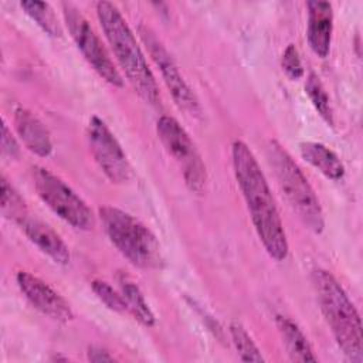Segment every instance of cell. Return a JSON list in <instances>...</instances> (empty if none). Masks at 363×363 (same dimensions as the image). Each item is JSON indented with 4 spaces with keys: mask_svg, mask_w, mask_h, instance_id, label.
Here are the masks:
<instances>
[{
    "mask_svg": "<svg viewBox=\"0 0 363 363\" xmlns=\"http://www.w3.org/2000/svg\"><path fill=\"white\" fill-rule=\"evenodd\" d=\"M230 335L231 340L235 346V350L241 360L244 362H264V356L261 354V350L250 336V333L245 330V328L238 323L233 322L230 325Z\"/></svg>",
    "mask_w": 363,
    "mask_h": 363,
    "instance_id": "obj_21",
    "label": "cell"
},
{
    "mask_svg": "<svg viewBox=\"0 0 363 363\" xmlns=\"http://www.w3.org/2000/svg\"><path fill=\"white\" fill-rule=\"evenodd\" d=\"M88 360L91 362H112L113 360V356L109 354L108 350L99 347V346H91L88 349Z\"/></svg>",
    "mask_w": 363,
    "mask_h": 363,
    "instance_id": "obj_25",
    "label": "cell"
},
{
    "mask_svg": "<svg viewBox=\"0 0 363 363\" xmlns=\"http://www.w3.org/2000/svg\"><path fill=\"white\" fill-rule=\"evenodd\" d=\"M138 33H139L143 44L146 45V48L150 54V58L159 68L160 75L170 92L174 104L179 106L180 111H183L189 116H191V118L200 116L201 108H200L199 99H197L194 91L184 81L176 61L169 54V51L163 45V43L157 38L155 31L145 24H140L138 27Z\"/></svg>",
    "mask_w": 363,
    "mask_h": 363,
    "instance_id": "obj_9",
    "label": "cell"
},
{
    "mask_svg": "<svg viewBox=\"0 0 363 363\" xmlns=\"http://www.w3.org/2000/svg\"><path fill=\"white\" fill-rule=\"evenodd\" d=\"M267 157L278 186L294 213L312 233H322L325 227L322 206L299 166L277 140H269Z\"/></svg>",
    "mask_w": 363,
    "mask_h": 363,
    "instance_id": "obj_5",
    "label": "cell"
},
{
    "mask_svg": "<svg viewBox=\"0 0 363 363\" xmlns=\"http://www.w3.org/2000/svg\"><path fill=\"white\" fill-rule=\"evenodd\" d=\"M16 281L27 301L43 315L62 323L74 318L69 303L38 277L27 271H20L16 275Z\"/></svg>",
    "mask_w": 363,
    "mask_h": 363,
    "instance_id": "obj_11",
    "label": "cell"
},
{
    "mask_svg": "<svg viewBox=\"0 0 363 363\" xmlns=\"http://www.w3.org/2000/svg\"><path fill=\"white\" fill-rule=\"evenodd\" d=\"M98 214L109 241L132 265L143 269L162 268L160 244L143 223L112 206L99 207Z\"/></svg>",
    "mask_w": 363,
    "mask_h": 363,
    "instance_id": "obj_4",
    "label": "cell"
},
{
    "mask_svg": "<svg viewBox=\"0 0 363 363\" xmlns=\"http://www.w3.org/2000/svg\"><path fill=\"white\" fill-rule=\"evenodd\" d=\"M299 152L303 160L319 170L330 180H340L345 176V166L335 152L319 142L299 143Z\"/></svg>",
    "mask_w": 363,
    "mask_h": 363,
    "instance_id": "obj_15",
    "label": "cell"
},
{
    "mask_svg": "<svg viewBox=\"0 0 363 363\" xmlns=\"http://www.w3.org/2000/svg\"><path fill=\"white\" fill-rule=\"evenodd\" d=\"M119 289L121 294L126 302L128 312L132 313V316L140 322L145 326H153L155 325V315L149 306V303L145 299V295L142 294L140 288L128 277L119 275Z\"/></svg>",
    "mask_w": 363,
    "mask_h": 363,
    "instance_id": "obj_17",
    "label": "cell"
},
{
    "mask_svg": "<svg viewBox=\"0 0 363 363\" xmlns=\"http://www.w3.org/2000/svg\"><path fill=\"white\" fill-rule=\"evenodd\" d=\"M14 128L30 152L41 157L51 155L52 142L50 132L33 112L26 108H17L14 111Z\"/></svg>",
    "mask_w": 363,
    "mask_h": 363,
    "instance_id": "obj_14",
    "label": "cell"
},
{
    "mask_svg": "<svg viewBox=\"0 0 363 363\" xmlns=\"http://www.w3.org/2000/svg\"><path fill=\"white\" fill-rule=\"evenodd\" d=\"M277 326L282 337V343L286 353L294 362H316L318 357L313 354L312 346L308 342L299 326L286 316H277Z\"/></svg>",
    "mask_w": 363,
    "mask_h": 363,
    "instance_id": "obj_16",
    "label": "cell"
},
{
    "mask_svg": "<svg viewBox=\"0 0 363 363\" xmlns=\"http://www.w3.org/2000/svg\"><path fill=\"white\" fill-rule=\"evenodd\" d=\"M18 225L26 237L55 264L67 265L69 262L71 254L68 245L47 223L38 220L37 217L27 216L18 223Z\"/></svg>",
    "mask_w": 363,
    "mask_h": 363,
    "instance_id": "obj_13",
    "label": "cell"
},
{
    "mask_svg": "<svg viewBox=\"0 0 363 363\" xmlns=\"http://www.w3.org/2000/svg\"><path fill=\"white\" fill-rule=\"evenodd\" d=\"M312 282L320 311L332 335L350 362H363V335L360 316L339 281L325 269L312 272Z\"/></svg>",
    "mask_w": 363,
    "mask_h": 363,
    "instance_id": "obj_3",
    "label": "cell"
},
{
    "mask_svg": "<svg viewBox=\"0 0 363 363\" xmlns=\"http://www.w3.org/2000/svg\"><path fill=\"white\" fill-rule=\"evenodd\" d=\"M0 196H1L0 207L6 218L18 224L23 218L28 216L26 201L18 194V191L9 183L4 174H1L0 177Z\"/></svg>",
    "mask_w": 363,
    "mask_h": 363,
    "instance_id": "obj_19",
    "label": "cell"
},
{
    "mask_svg": "<svg viewBox=\"0 0 363 363\" xmlns=\"http://www.w3.org/2000/svg\"><path fill=\"white\" fill-rule=\"evenodd\" d=\"M1 152L4 156L11 159L18 156V145L4 122L1 125Z\"/></svg>",
    "mask_w": 363,
    "mask_h": 363,
    "instance_id": "obj_24",
    "label": "cell"
},
{
    "mask_svg": "<svg viewBox=\"0 0 363 363\" xmlns=\"http://www.w3.org/2000/svg\"><path fill=\"white\" fill-rule=\"evenodd\" d=\"M233 169L251 221L267 254L275 261L288 257L289 245L274 196L252 150L242 140L231 146Z\"/></svg>",
    "mask_w": 363,
    "mask_h": 363,
    "instance_id": "obj_1",
    "label": "cell"
},
{
    "mask_svg": "<svg viewBox=\"0 0 363 363\" xmlns=\"http://www.w3.org/2000/svg\"><path fill=\"white\" fill-rule=\"evenodd\" d=\"M31 176L38 197L61 220L78 230L94 228L95 217L91 208L62 179L40 166L33 167Z\"/></svg>",
    "mask_w": 363,
    "mask_h": 363,
    "instance_id": "obj_6",
    "label": "cell"
},
{
    "mask_svg": "<svg viewBox=\"0 0 363 363\" xmlns=\"http://www.w3.org/2000/svg\"><path fill=\"white\" fill-rule=\"evenodd\" d=\"M20 6L26 11V14L30 16V18L33 21H35V24L44 33H47L51 37L61 35V33H62L61 26L57 20L54 10L51 9V6L48 3L37 1V0H27V1H21Z\"/></svg>",
    "mask_w": 363,
    "mask_h": 363,
    "instance_id": "obj_18",
    "label": "cell"
},
{
    "mask_svg": "<svg viewBox=\"0 0 363 363\" xmlns=\"http://www.w3.org/2000/svg\"><path fill=\"white\" fill-rule=\"evenodd\" d=\"M62 14L77 48L92 69L108 84L113 86H123L122 75L84 14L71 3H62Z\"/></svg>",
    "mask_w": 363,
    "mask_h": 363,
    "instance_id": "obj_8",
    "label": "cell"
},
{
    "mask_svg": "<svg viewBox=\"0 0 363 363\" xmlns=\"http://www.w3.org/2000/svg\"><path fill=\"white\" fill-rule=\"evenodd\" d=\"M96 16L118 64L133 89L147 104H157L160 95L155 75L147 65L133 31L118 7L109 1H98Z\"/></svg>",
    "mask_w": 363,
    "mask_h": 363,
    "instance_id": "obj_2",
    "label": "cell"
},
{
    "mask_svg": "<svg viewBox=\"0 0 363 363\" xmlns=\"http://www.w3.org/2000/svg\"><path fill=\"white\" fill-rule=\"evenodd\" d=\"M305 92L309 98V101L312 102L313 108L316 109V112L320 115V118L329 125L333 126L335 121H333V109L330 105V99L329 95L322 84V81L319 79V77L313 72H311L306 78V84H305Z\"/></svg>",
    "mask_w": 363,
    "mask_h": 363,
    "instance_id": "obj_20",
    "label": "cell"
},
{
    "mask_svg": "<svg viewBox=\"0 0 363 363\" xmlns=\"http://www.w3.org/2000/svg\"><path fill=\"white\" fill-rule=\"evenodd\" d=\"M308 7L306 38L311 50L320 58L328 57L333 33V10L329 1L311 0Z\"/></svg>",
    "mask_w": 363,
    "mask_h": 363,
    "instance_id": "obj_12",
    "label": "cell"
},
{
    "mask_svg": "<svg viewBox=\"0 0 363 363\" xmlns=\"http://www.w3.org/2000/svg\"><path fill=\"white\" fill-rule=\"evenodd\" d=\"M156 132L167 153L180 167L186 186L194 193H201L207 180V172L190 135L169 115H163L157 119Z\"/></svg>",
    "mask_w": 363,
    "mask_h": 363,
    "instance_id": "obj_7",
    "label": "cell"
},
{
    "mask_svg": "<svg viewBox=\"0 0 363 363\" xmlns=\"http://www.w3.org/2000/svg\"><path fill=\"white\" fill-rule=\"evenodd\" d=\"M281 67L284 72L291 79H299L303 75V65L298 52V48L294 44H288L281 57Z\"/></svg>",
    "mask_w": 363,
    "mask_h": 363,
    "instance_id": "obj_23",
    "label": "cell"
},
{
    "mask_svg": "<svg viewBox=\"0 0 363 363\" xmlns=\"http://www.w3.org/2000/svg\"><path fill=\"white\" fill-rule=\"evenodd\" d=\"M86 140L91 155L112 183L121 184L130 180V163L118 139L101 118L92 116L89 119L86 126Z\"/></svg>",
    "mask_w": 363,
    "mask_h": 363,
    "instance_id": "obj_10",
    "label": "cell"
},
{
    "mask_svg": "<svg viewBox=\"0 0 363 363\" xmlns=\"http://www.w3.org/2000/svg\"><path fill=\"white\" fill-rule=\"evenodd\" d=\"M91 288L95 292V295L111 309L119 313H125L128 312L126 308V302L121 294V291H115L108 282L101 281V279H95L91 282Z\"/></svg>",
    "mask_w": 363,
    "mask_h": 363,
    "instance_id": "obj_22",
    "label": "cell"
}]
</instances>
